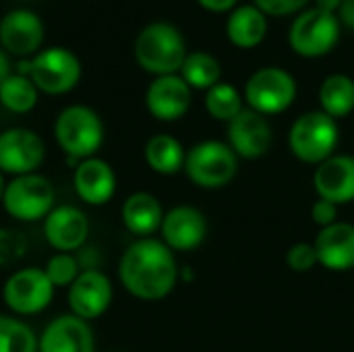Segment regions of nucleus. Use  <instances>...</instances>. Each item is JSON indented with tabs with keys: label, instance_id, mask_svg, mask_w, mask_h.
Instances as JSON below:
<instances>
[{
	"label": "nucleus",
	"instance_id": "37",
	"mask_svg": "<svg viewBox=\"0 0 354 352\" xmlns=\"http://www.w3.org/2000/svg\"><path fill=\"white\" fill-rule=\"evenodd\" d=\"M315 2V8L324 10V12H332V15H338L340 6H342V0H313Z\"/></svg>",
	"mask_w": 354,
	"mask_h": 352
},
{
	"label": "nucleus",
	"instance_id": "6",
	"mask_svg": "<svg viewBox=\"0 0 354 352\" xmlns=\"http://www.w3.org/2000/svg\"><path fill=\"white\" fill-rule=\"evenodd\" d=\"M342 33L338 15L324 12L315 6L299 12L288 29V44L295 54L303 58H319L330 54Z\"/></svg>",
	"mask_w": 354,
	"mask_h": 352
},
{
	"label": "nucleus",
	"instance_id": "26",
	"mask_svg": "<svg viewBox=\"0 0 354 352\" xmlns=\"http://www.w3.org/2000/svg\"><path fill=\"white\" fill-rule=\"evenodd\" d=\"M178 75L185 79V83L191 89L207 91L222 81V64L214 54L197 50L187 54Z\"/></svg>",
	"mask_w": 354,
	"mask_h": 352
},
{
	"label": "nucleus",
	"instance_id": "33",
	"mask_svg": "<svg viewBox=\"0 0 354 352\" xmlns=\"http://www.w3.org/2000/svg\"><path fill=\"white\" fill-rule=\"evenodd\" d=\"M311 0H253V4L268 17H290L307 8Z\"/></svg>",
	"mask_w": 354,
	"mask_h": 352
},
{
	"label": "nucleus",
	"instance_id": "9",
	"mask_svg": "<svg viewBox=\"0 0 354 352\" xmlns=\"http://www.w3.org/2000/svg\"><path fill=\"white\" fill-rule=\"evenodd\" d=\"M54 293L44 268H21L4 282L2 301L15 315H37L50 307Z\"/></svg>",
	"mask_w": 354,
	"mask_h": 352
},
{
	"label": "nucleus",
	"instance_id": "1",
	"mask_svg": "<svg viewBox=\"0 0 354 352\" xmlns=\"http://www.w3.org/2000/svg\"><path fill=\"white\" fill-rule=\"evenodd\" d=\"M118 278L135 299L162 301L174 290L180 270L174 251L162 241L147 237L127 247L118 263Z\"/></svg>",
	"mask_w": 354,
	"mask_h": 352
},
{
	"label": "nucleus",
	"instance_id": "5",
	"mask_svg": "<svg viewBox=\"0 0 354 352\" xmlns=\"http://www.w3.org/2000/svg\"><path fill=\"white\" fill-rule=\"evenodd\" d=\"M185 172L199 189H222L234 180L239 172V156L228 143L216 139L201 141L187 151Z\"/></svg>",
	"mask_w": 354,
	"mask_h": 352
},
{
	"label": "nucleus",
	"instance_id": "27",
	"mask_svg": "<svg viewBox=\"0 0 354 352\" xmlns=\"http://www.w3.org/2000/svg\"><path fill=\"white\" fill-rule=\"evenodd\" d=\"M39 89L25 75L12 73L0 85V104L12 114H27L37 106Z\"/></svg>",
	"mask_w": 354,
	"mask_h": 352
},
{
	"label": "nucleus",
	"instance_id": "11",
	"mask_svg": "<svg viewBox=\"0 0 354 352\" xmlns=\"http://www.w3.org/2000/svg\"><path fill=\"white\" fill-rule=\"evenodd\" d=\"M44 139L29 129H6L0 133V172L8 176L33 174L44 164Z\"/></svg>",
	"mask_w": 354,
	"mask_h": 352
},
{
	"label": "nucleus",
	"instance_id": "14",
	"mask_svg": "<svg viewBox=\"0 0 354 352\" xmlns=\"http://www.w3.org/2000/svg\"><path fill=\"white\" fill-rule=\"evenodd\" d=\"M193 102V89L176 75L156 77L145 91V106L156 120L174 122L183 118Z\"/></svg>",
	"mask_w": 354,
	"mask_h": 352
},
{
	"label": "nucleus",
	"instance_id": "32",
	"mask_svg": "<svg viewBox=\"0 0 354 352\" xmlns=\"http://www.w3.org/2000/svg\"><path fill=\"white\" fill-rule=\"evenodd\" d=\"M286 263L292 272H311L315 266H319L317 261V253L315 247L311 243H297L286 251Z\"/></svg>",
	"mask_w": 354,
	"mask_h": 352
},
{
	"label": "nucleus",
	"instance_id": "30",
	"mask_svg": "<svg viewBox=\"0 0 354 352\" xmlns=\"http://www.w3.org/2000/svg\"><path fill=\"white\" fill-rule=\"evenodd\" d=\"M44 272L54 284V288H68L83 270L79 268V261L73 253H54L46 261Z\"/></svg>",
	"mask_w": 354,
	"mask_h": 352
},
{
	"label": "nucleus",
	"instance_id": "12",
	"mask_svg": "<svg viewBox=\"0 0 354 352\" xmlns=\"http://www.w3.org/2000/svg\"><path fill=\"white\" fill-rule=\"evenodd\" d=\"M66 290L71 313L75 317H81L83 322H93L102 317L110 309L114 297L110 278L93 268L83 270Z\"/></svg>",
	"mask_w": 354,
	"mask_h": 352
},
{
	"label": "nucleus",
	"instance_id": "38",
	"mask_svg": "<svg viewBox=\"0 0 354 352\" xmlns=\"http://www.w3.org/2000/svg\"><path fill=\"white\" fill-rule=\"evenodd\" d=\"M10 60H8V54L0 48V85L4 83L6 77H10Z\"/></svg>",
	"mask_w": 354,
	"mask_h": 352
},
{
	"label": "nucleus",
	"instance_id": "7",
	"mask_svg": "<svg viewBox=\"0 0 354 352\" xmlns=\"http://www.w3.org/2000/svg\"><path fill=\"white\" fill-rule=\"evenodd\" d=\"M243 98L263 116L282 114L297 100V81L282 66H261L247 79Z\"/></svg>",
	"mask_w": 354,
	"mask_h": 352
},
{
	"label": "nucleus",
	"instance_id": "10",
	"mask_svg": "<svg viewBox=\"0 0 354 352\" xmlns=\"http://www.w3.org/2000/svg\"><path fill=\"white\" fill-rule=\"evenodd\" d=\"M29 79L48 95L68 93L81 79V60L66 48H46L31 58Z\"/></svg>",
	"mask_w": 354,
	"mask_h": 352
},
{
	"label": "nucleus",
	"instance_id": "34",
	"mask_svg": "<svg viewBox=\"0 0 354 352\" xmlns=\"http://www.w3.org/2000/svg\"><path fill=\"white\" fill-rule=\"evenodd\" d=\"M338 207L336 203L332 201H326V199H317L311 207V218L313 222L319 226V228H328L332 224L338 222Z\"/></svg>",
	"mask_w": 354,
	"mask_h": 352
},
{
	"label": "nucleus",
	"instance_id": "19",
	"mask_svg": "<svg viewBox=\"0 0 354 352\" xmlns=\"http://www.w3.org/2000/svg\"><path fill=\"white\" fill-rule=\"evenodd\" d=\"M37 352H95L89 322L73 313L54 317L37 338Z\"/></svg>",
	"mask_w": 354,
	"mask_h": 352
},
{
	"label": "nucleus",
	"instance_id": "20",
	"mask_svg": "<svg viewBox=\"0 0 354 352\" xmlns=\"http://www.w3.org/2000/svg\"><path fill=\"white\" fill-rule=\"evenodd\" d=\"M73 187L87 205H106L116 193V174L106 160L93 156L75 166Z\"/></svg>",
	"mask_w": 354,
	"mask_h": 352
},
{
	"label": "nucleus",
	"instance_id": "24",
	"mask_svg": "<svg viewBox=\"0 0 354 352\" xmlns=\"http://www.w3.org/2000/svg\"><path fill=\"white\" fill-rule=\"evenodd\" d=\"M145 162L147 166L162 176H172L180 170H185V160H187V151L183 147V143L166 133L153 135L147 139L145 149H143Z\"/></svg>",
	"mask_w": 354,
	"mask_h": 352
},
{
	"label": "nucleus",
	"instance_id": "16",
	"mask_svg": "<svg viewBox=\"0 0 354 352\" xmlns=\"http://www.w3.org/2000/svg\"><path fill=\"white\" fill-rule=\"evenodd\" d=\"M162 243L172 251H193L207 234V220L203 212L193 205H176L164 214L160 226Z\"/></svg>",
	"mask_w": 354,
	"mask_h": 352
},
{
	"label": "nucleus",
	"instance_id": "39",
	"mask_svg": "<svg viewBox=\"0 0 354 352\" xmlns=\"http://www.w3.org/2000/svg\"><path fill=\"white\" fill-rule=\"evenodd\" d=\"M4 189H6V180H4V174L0 172V203H2V197H4Z\"/></svg>",
	"mask_w": 354,
	"mask_h": 352
},
{
	"label": "nucleus",
	"instance_id": "17",
	"mask_svg": "<svg viewBox=\"0 0 354 352\" xmlns=\"http://www.w3.org/2000/svg\"><path fill=\"white\" fill-rule=\"evenodd\" d=\"M44 237L56 253H73L85 245L89 220L75 205H58L44 218Z\"/></svg>",
	"mask_w": 354,
	"mask_h": 352
},
{
	"label": "nucleus",
	"instance_id": "36",
	"mask_svg": "<svg viewBox=\"0 0 354 352\" xmlns=\"http://www.w3.org/2000/svg\"><path fill=\"white\" fill-rule=\"evenodd\" d=\"M338 19L342 25L354 31V0H342V6L338 10Z\"/></svg>",
	"mask_w": 354,
	"mask_h": 352
},
{
	"label": "nucleus",
	"instance_id": "21",
	"mask_svg": "<svg viewBox=\"0 0 354 352\" xmlns=\"http://www.w3.org/2000/svg\"><path fill=\"white\" fill-rule=\"evenodd\" d=\"M315 253L319 266L330 272L354 270V226L348 222H336L322 228L315 243Z\"/></svg>",
	"mask_w": 354,
	"mask_h": 352
},
{
	"label": "nucleus",
	"instance_id": "35",
	"mask_svg": "<svg viewBox=\"0 0 354 352\" xmlns=\"http://www.w3.org/2000/svg\"><path fill=\"white\" fill-rule=\"evenodd\" d=\"M199 6L207 12L214 15H224V12H232L239 6V0H197Z\"/></svg>",
	"mask_w": 354,
	"mask_h": 352
},
{
	"label": "nucleus",
	"instance_id": "13",
	"mask_svg": "<svg viewBox=\"0 0 354 352\" xmlns=\"http://www.w3.org/2000/svg\"><path fill=\"white\" fill-rule=\"evenodd\" d=\"M274 141V131L268 116L245 108L236 118L228 122V145L239 158L257 160L263 158Z\"/></svg>",
	"mask_w": 354,
	"mask_h": 352
},
{
	"label": "nucleus",
	"instance_id": "3",
	"mask_svg": "<svg viewBox=\"0 0 354 352\" xmlns=\"http://www.w3.org/2000/svg\"><path fill=\"white\" fill-rule=\"evenodd\" d=\"M54 139L58 147L73 160L93 158L104 143V122L100 114L83 104L66 106L54 122Z\"/></svg>",
	"mask_w": 354,
	"mask_h": 352
},
{
	"label": "nucleus",
	"instance_id": "28",
	"mask_svg": "<svg viewBox=\"0 0 354 352\" xmlns=\"http://www.w3.org/2000/svg\"><path fill=\"white\" fill-rule=\"evenodd\" d=\"M245 98L241 95V91L226 81H220L218 85H214L212 89L205 91V110L214 120L220 122H230L232 118H236L245 106H243Z\"/></svg>",
	"mask_w": 354,
	"mask_h": 352
},
{
	"label": "nucleus",
	"instance_id": "8",
	"mask_svg": "<svg viewBox=\"0 0 354 352\" xmlns=\"http://www.w3.org/2000/svg\"><path fill=\"white\" fill-rule=\"evenodd\" d=\"M2 205L19 222L44 220L54 210V187L37 172L15 176L6 183Z\"/></svg>",
	"mask_w": 354,
	"mask_h": 352
},
{
	"label": "nucleus",
	"instance_id": "15",
	"mask_svg": "<svg viewBox=\"0 0 354 352\" xmlns=\"http://www.w3.org/2000/svg\"><path fill=\"white\" fill-rule=\"evenodd\" d=\"M44 21L29 8H12L0 21V48L8 54H35L44 44Z\"/></svg>",
	"mask_w": 354,
	"mask_h": 352
},
{
	"label": "nucleus",
	"instance_id": "23",
	"mask_svg": "<svg viewBox=\"0 0 354 352\" xmlns=\"http://www.w3.org/2000/svg\"><path fill=\"white\" fill-rule=\"evenodd\" d=\"M268 35V15L255 4H241L226 19V37L239 50H253Z\"/></svg>",
	"mask_w": 354,
	"mask_h": 352
},
{
	"label": "nucleus",
	"instance_id": "2",
	"mask_svg": "<svg viewBox=\"0 0 354 352\" xmlns=\"http://www.w3.org/2000/svg\"><path fill=\"white\" fill-rule=\"evenodd\" d=\"M137 64L156 75H176L187 58V44L176 25L166 21H156L145 25L133 46Z\"/></svg>",
	"mask_w": 354,
	"mask_h": 352
},
{
	"label": "nucleus",
	"instance_id": "25",
	"mask_svg": "<svg viewBox=\"0 0 354 352\" xmlns=\"http://www.w3.org/2000/svg\"><path fill=\"white\" fill-rule=\"evenodd\" d=\"M319 106L322 112L334 120L348 116L354 110V79L344 73L328 75L319 87Z\"/></svg>",
	"mask_w": 354,
	"mask_h": 352
},
{
	"label": "nucleus",
	"instance_id": "31",
	"mask_svg": "<svg viewBox=\"0 0 354 352\" xmlns=\"http://www.w3.org/2000/svg\"><path fill=\"white\" fill-rule=\"evenodd\" d=\"M27 251V239L15 228H0V268H12Z\"/></svg>",
	"mask_w": 354,
	"mask_h": 352
},
{
	"label": "nucleus",
	"instance_id": "29",
	"mask_svg": "<svg viewBox=\"0 0 354 352\" xmlns=\"http://www.w3.org/2000/svg\"><path fill=\"white\" fill-rule=\"evenodd\" d=\"M0 352H37L33 330L12 315L0 313Z\"/></svg>",
	"mask_w": 354,
	"mask_h": 352
},
{
	"label": "nucleus",
	"instance_id": "18",
	"mask_svg": "<svg viewBox=\"0 0 354 352\" xmlns=\"http://www.w3.org/2000/svg\"><path fill=\"white\" fill-rule=\"evenodd\" d=\"M313 189L319 199L344 205L354 201V156L334 154L313 172Z\"/></svg>",
	"mask_w": 354,
	"mask_h": 352
},
{
	"label": "nucleus",
	"instance_id": "22",
	"mask_svg": "<svg viewBox=\"0 0 354 352\" xmlns=\"http://www.w3.org/2000/svg\"><path fill=\"white\" fill-rule=\"evenodd\" d=\"M164 214L166 212L162 210L160 199L151 193H145V191L129 195L122 203V210H120V218H122L124 228L139 239H147L153 232H158L162 226Z\"/></svg>",
	"mask_w": 354,
	"mask_h": 352
},
{
	"label": "nucleus",
	"instance_id": "4",
	"mask_svg": "<svg viewBox=\"0 0 354 352\" xmlns=\"http://www.w3.org/2000/svg\"><path fill=\"white\" fill-rule=\"evenodd\" d=\"M340 143L338 120L322 110L301 114L288 131V147L305 164L319 166L336 154Z\"/></svg>",
	"mask_w": 354,
	"mask_h": 352
}]
</instances>
